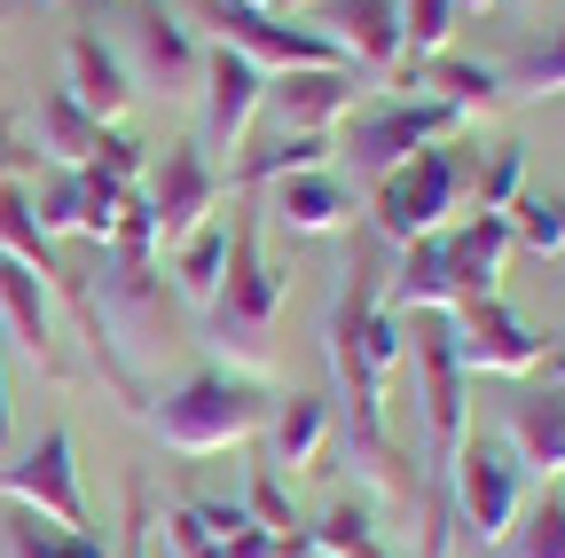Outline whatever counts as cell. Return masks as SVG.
Segmentation results:
<instances>
[{
    "mask_svg": "<svg viewBox=\"0 0 565 558\" xmlns=\"http://www.w3.org/2000/svg\"><path fill=\"white\" fill-rule=\"evenodd\" d=\"M95 134H103V126L71 103L63 87L40 95V158H55V173H79V166L95 158Z\"/></svg>",
    "mask_w": 565,
    "mask_h": 558,
    "instance_id": "cell-22",
    "label": "cell"
},
{
    "mask_svg": "<svg viewBox=\"0 0 565 558\" xmlns=\"http://www.w3.org/2000/svg\"><path fill=\"white\" fill-rule=\"evenodd\" d=\"M166 550H173V558H221V535L196 519V504H173V512H166Z\"/></svg>",
    "mask_w": 565,
    "mask_h": 558,
    "instance_id": "cell-35",
    "label": "cell"
},
{
    "mask_svg": "<svg viewBox=\"0 0 565 558\" xmlns=\"http://www.w3.org/2000/svg\"><path fill=\"white\" fill-rule=\"evenodd\" d=\"M519 189H526V173H519V143H503V150L487 158V181H479V204H471V213H511Z\"/></svg>",
    "mask_w": 565,
    "mask_h": 558,
    "instance_id": "cell-34",
    "label": "cell"
},
{
    "mask_svg": "<svg viewBox=\"0 0 565 558\" xmlns=\"http://www.w3.org/2000/svg\"><path fill=\"white\" fill-rule=\"evenodd\" d=\"M196 95H204L196 150H204V158H212V150H244V134H252V118H259V95H267V72H259L252 55H236V48L212 40V48H204Z\"/></svg>",
    "mask_w": 565,
    "mask_h": 558,
    "instance_id": "cell-9",
    "label": "cell"
},
{
    "mask_svg": "<svg viewBox=\"0 0 565 558\" xmlns=\"http://www.w3.org/2000/svg\"><path fill=\"white\" fill-rule=\"evenodd\" d=\"M267 417H275V401H267L252 378H236V370H196V378H181L166 401H150V425H158V441H166L173 456L244 449V441L267 433Z\"/></svg>",
    "mask_w": 565,
    "mask_h": 558,
    "instance_id": "cell-2",
    "label": "cell"
},
{
    "mask_svg": "<svg viewBox=\"0 0 565 558\" xmlns=\"http://www.w3.org/2000/svg\"><path fill=\"white\" fill-rule=\"evenodd\" d=\"M221 558H282V535L244 527V535H228V543H221Z\"/></svg>",
    "mask_w": 565,
    "mask_h": 558,
    "instance_id": "cell-38",
    "label": "cell"
},
{
    "mask_svg": "<svg viewBox=\"0 0 565 558\" xmlns=\"http://www.w3.org/2000/svg\"><path fill=\"white\" fill-rule=\"evenodd\" d=\"M0 252L24 260V267H40V275H55V244H47V229L32 221V197H24L17 181H0Z\"/></svg>",
    "mask_w": 565,
    "mask_h": 558,
    "instance_id": "cell-24",
    "label": "cell"
},
{
    "mask_svg": "<svg viewBox=\"0 0 565 558\" xmlns=\"http://www.w3.org/2000/svg\"><path fill=\"white\" fill-rule=\"evenodd\" d=\"M307 543H315V558H353L377 543V519H370V504H330V519L307 527Z\"/></svg>",
    "mask_w": 565,
    "mask_h": 558,
    "instance_id": "cell-31",
    "label": "cell"
},
{
    "mask_svg": "<svg viewBox=\"0 0 565 558\" xmlns=\"http://www.w3.org/2000/svg\"><path fill=\"white\" fill-rule=\"evenodd\" d=\"M463 9H494V0H456V17H463Z\"/></svg>",
    "mask_w": 565,
    "mask_h": 558,
    "instance_id": "cell-42",
    "label": "cell"
},
{
    "mask_svg": "<svg viewBox=\"0 0 565 558\" xmlns=\"http://www.w3.org/2000/svg\"><path fill=\"white\" fill-rule=\"evenodd\" d=\"M511 244H526V252H565V197H542V189H519V204H511Z\"/></svg>",
    "mask_w": 565,
    "mask_h": 558,
    "instance_id": "cell-26",
    "label": "cell"
},
{
    "mask_svg": "<svg viewBox=\"0 0 565 558\" xmlns=\"http://www.w3.org/2000/svg\"><path fill=\"white\" fill-rule=\"evenodd\" d=\"M322 40H338V55L353 63L362 80H393L401 63H408V40H401V0H330Z\"/></svg>",
    "mask_w": 565,
    "mask_h": 558,
    "instance_id": "cell-10",
    "label": "cell"
},
{
    "mask_svg": "<svg viewBox=\"0 0 565 558\" xmlns=\"http://www.w3.org/2000/svg\"><path fill=\"white\" fill-rule=\"evenodd\" d=\"M353 103H362V72H282L259 95L275 134H330Z\"/></svg>",
    "mask_w": 565,
    "mask_h": 558,
    "instance_id": "cell-12",
    "label": "cell"
},
{
    "mask_svg": "<svg viewBox=\"0 0 565 558\" xmlns=\"http://www.w3.org/2000/svg\"><path fill=\"white\" fill-rule=\"evenodd\" d=\"M9 441H17V417H9V370H0V456H9Z\"/></svg>",
    "mask_w": 565,
    "mask_h": 558,
    "instance_id": "cell-40",
    "label": "cell"
},
{
    "mask_svg": "<svg viewBox=\"0 0 565 558\" xmlns=\"http://www.w3.org/2000/svg\"><path fill=\"white\" fill-rule=\"evenodd\" d=\"M0 323H9V338L24 346V355H32L47 378H63V346H55L47 275H40V267H24V260H9V252H0Z\"/></svg>",
    "mask_w": 565,
    "mask_h": 558,
    "instance_id": "cell-17",
    "label": "cell"
},
{
    "mask_svg": "<svg viewBox=\"0 0 565 558\" xmlns=\"http://www.w3.org/2000/svg\"><path fill=\"white\" fill-rule=\"evenodd\" d=\"M126 40H134L141 80H158V87L204 80V40H196V24L173 17V9H158V0H126Z\"/></svg>",
    "mask_w": 565,
    "mask_h": 558,
    "instance_id": "cell-13",
    "label": "cell"
},
{
    "mask_svg": "<svg viewBox=\"0 0 565 558\" xmlns=\"http://www.w3.org/2000/svg\"><path fill=\"white\" fill-rule=\"evenodd\" d=\"M424 95H433L440 110H456L463 126H479V118H494L511 103L503 72H494V63H463V55H433V63H424Z\"/></svg>",
    "mask_w": 565,
    "mask_h": 558,
    "instance_id": "cell-19",
    "label": "cell"
},
{
    "mask_svg": "<svg viewBox=\"0 0 565 558\" xmlns=\"http://www.w3.org/2000/svg\"><path fill=\"white\" fill-rule=\"evenodd\" d=\"M204 17H212V32H221V48L252 55L267 80H282V72H353V63L338 55V40H322L299 17H259V9H244V0H204Z\"/></svg>",
    "mask_w": 565,
    "mask_h": 558,
    "instance_id": "cell-6",
    "label": "cell"
},
{
    "mask_svg": "<svg viewBox=\"0 0 565 558\" xmlns=\"http://www.w3.org/2000/svg\"><path fill=\"white\" fill-rule=\"evenodd\" d=\"M63 95L79 103L95 126H118L134 110V72H126V55L103 40V32H71L63 48Z\"/></svg>",
    "mask_w": 565,
    "mask_h": 558,
    "instance_id": "cell-15",
    "label": "cell"
},
{
    "mask_svg": "<svg viewBox=\"0 0 565 558\" xmlns=\"http://www.w3.org/2000/svg\"><path fill=\"white\" fill-rule=\"evenodd\" d=\"M448 338H456V362L463 378H534L542 370V330H526L503 299H463L448 307Z\"/></svg>",
    "mask_w": 565,
    "mask_h": 558,
    "instance_id": "cell-8",
    "label": "cell"
},
{
    "mask_svg": "<svg viewBox=\"0 0 565 558\" xmlns=\"http://www.w3.org/2000/svg\"><path fill=\"white\" fill-rule=\"evenodd\" d=\"M32 221L47 229V244L55 236H79V173H55L47 197H32Z\"/></svg>",
    "mask_w": 565,
    "mask_h": 558,
    "instance_id": "cell-33",
    "label": "cell"
},
{
    "mask_svg": "<svg viewBox=\"0 0 565 558\" xmlns=\"http://www.w3.org/2000/svg\"><path fill=\"white\" fill-rule=\"evenodd\" d=\"M0 496H9L17 512L63 527V535H87V496H79V441H71L63 425L40 433L17 464H0Z\"/></svg>",
    "mask_w": 565,
    "mask_h": 558,
    "instance_id": "cell-7",
    "label": "cell"
},
{
    "mask_svg": "<svg viewBox=\"0 0 565 558\" xmlns=\"http://www.w3.org/2000/svg\"><path fill=\"white\" fill-rule=\"evenodd\" d=\"M448 504H456V519L471 527L479 550H503L511 527H519V456L487 433H463V449L448 464Z\"/></svg>",
    "mask_w": 565,
    "mask_h": 558,
    "instance_id": "cell-4",
    "label": "cell"
},
{
    "mask_svg": "<svg viewBox=\"0 0 565 558\" xmlns=\"http://www.w3.org/2000/svg\"><path fill=\"white\" fill-rule=\"evenodd\" d=\"M503 87H511V95H565V24H557V32H542V40L511 63Z\"/></svg>",
    "mask_w": 565,
    "mask_h": 558,
    "instance_id": "cell-28",
    "label": "cell"
},
{
    "mask_svg": "<svg viewBox=\"0 0 565 558\" xmlns=\"http://www.w3.org/2000/svg\"><path fill=\"white\" fill-rule=\"evenodd\" d=\"M503 260H511V221H503V213H463L456 229H440V267H448L456 307H463V299H494Z\"/></svg>",
    "mask_w": 565,
    "mask_h": 558,
    "instance_id": "cell-16",
    "label": "cell"
},
{
    "mask_svg": "<svg viewBox=\"0 0 565 558\" xmlns=\"http://www.w3.org/2000/svg\"><path fill=\"white\" fill-rule=\"evenodd\" d=\"M542 386H565V338L542 346Z\"/></svg>",
    "mask_w": 565,
    "mask_h": 558,
    "instance_id": "cell-39",
    "label": "cell"
},
{
    "mask_svg": "<svg viewBox=\"0 0 565 558\" xmlns=\"http://www.w3.org/2000/svg\"><path fill=\"white\" fill-rule=\"evenodd\" d=\"M118 213H126V181H110L103 166H79V236H87L95 252H110Z\"/></svg>",
    "mask_w": 565,
    "mask_h": 558,
    "instance_id": "cell-25",
    "label": "cell"
},
{
    "mask_svg": "<svg viewBox=\"0 0 565 558\" xmlns=\"http://www.w3.org/2000/svg\"><path fill=\"white\" fill-rule=\"evenodd\" d=\"M87 166H103V173L126 181V189H141V143H134V134H118V126L95 134V158H87Z\"/></svg>",
    "mask_w": 565,
    "mask_h": 558,
    "instance_id": "cell-36",
    "label": "cell"
},
{
    "mask_svg": "<svg viewBox=\"0 0 565 558\" xmlns=\"http://www.w3.org/2000/svg\"><path fill=\"white\" fill-rule=\"evenodd\" d=\"M221 275H228V221H204L189 244H173V299H189V307H212Z\"/></svg>",
    "mask_w": 565,
    "mask_h": 558,
    "instance_id": "cell-21",
    "label": "cell"
},
{
    "mask_svg": "<svg viewBox=\"0 0 565 558\" xmlns=\"http://www.w3.org/2000/svg\"><path fill=\"white\" fill-rule=\"evenodd\" d=\"M503 433H511L519 472L557 480V472H565V386H526V393H511Z\"/></svg>",
    "mask_w": 565,
    "mask_h": 558,
    "instance_id": "cell-18",
    "label": "cell"
},
{
    "mask_svg": "<svg viewBox=\"0 0 565 558\" xmlns=\"http://www.w3.org/2000/svg\"><path fill=\"white\" fill-rule=\"evenodd\" d=\"M150 213H158V244H189L212 213H221V173L196 143H173L166 166H158V189H150Z\"/></svg>",
    "mask_w": 565,
    "mask_h": 558,
    "instance_id": "cell-11",
    "label": "cell"
},
{
    "mask_svg": "<svg viewBox=\"0 0 565 558\" xmlns=\"http://www.w3.org/2000/svg\"><path fill=\"white\" fill-rule=\"evenodd\" d=\"M322 441H330V401L322 393H291V401H275V417H267V472H315L322 464Z\"/></svg>",
    "mask_w": 565,
    "mask_h": 558,
    "instance_id": "cell-20",
    "label": "cell"
},
{
    "mask_svg": "<svg viewBox=\"0 0 565 558\" xmlns=\"http://www.w3.org/2000/svg\"><path fill=\"white\" fill-rule=\"evenodd\" d=\"M275 307H282V275L259 252V221L236 213L228 221V275L204 307V346H212V370H236V378H267L275 370Z\"/></svg>",
    "mask_w": 565,
    "mask_h": 558,
    "instance_id": "cell-1",
    "label": "cell"
},
{
    "mask_svg": "<svg viewBox=\"0 0 565 558\" xmlns=\"http://www.w3.org/2000/svg\"><path fill=\"white\" fill-rule=\"evenodd\" d=\"M503 550H511V558H565V496H557V487H542V504L511 527Z\"/></svg>",
    "mask_w": 565,
    "mask_h": 558,
    "instance_id": "cell-29",
    "label": "cell"
},
{
    "mask_svg": "<svg viewBox=\"0 0 565 558\" xmlns=\"http://www.w3.org/2000/svg\"><path fill=\"white\" fill-rule=\"evenodd\" d=\"M463 134V118L456 110H440L433 95H416V103H385V110H370V118H353V134L338 143V158L353 166V181H385V173H401L416 150H433V143H456Z\"/></svg>",
    "mask_w": 565,
    "mask_h": 558,
    "instance_id": "cell-5",
    "label": "cell"
},
{
    "mask_svg": "<svg viewBox=\"0 0 565 558\" xmlns=\"http://www.w3.org/2000/svg\"><path fill=\"white\" fill-rule=\"evenodd\" d=\"M330 158H338L330 134H267V143L244 158V189H267V181H282V173H315V166H330Z\"/></svg>",
    "mask_w": 565,
    "mask_h": 558,
    "instance_id": "cell-23",
    "label": "cell"
},
{
    "mask_svg": "<svg viewBox=\"0 0 565 558\" xmlns=\"http://www.w3.org/2000/svg\"><path fill=\"white\" fill-rule=\"evenodd\" d=\"M244 9H259V17H291V9H307V0H244Z\"/></svg>",
    "mask_w": 565,
    "mask_h": 558,
    "instance_id": "cell-41",
    "label": "cell"
},
{
    "mask_svg": "<svg viewBox=\"0 0 565 558\" xmlns=\"http://www.w3.org/2000/svg\"><path fill=\"white\" fill-rule=\"evenodd\" d=\"M150 527H158V519H150V487L134 480V487H126V558H150Z\"/></svg>",
    "mask_w": 565,
    "mask_h": 558,
    "instance_id": "cell-37",
    "label": "cell"
},
{
    "mask_svg": "<svg viewBox=\"0 0 565 558\" xmlns=\"http://www.w3.org/2000/svg\"><path fill=\"white\" fill-rule=\"evenodd\" d=\"M345 221H353V189H345L330 166L267 181V229H275V236L307 244V236H338Z\"/></svg>",
    "mask_w": 565,
    "mask_h": 558,
    "instance_id": "cell-14",
    "label": "cell"
},
{
    "mask_svg": "<svg viewBox=\"0 0 565 558\" xmlns=\"http://www.w3.org/2000/svg\"><path fill=\"white\" fill-rule=\"evenodd\" d=\"M9 558H110V550H103L95 535H63V527L17 512V519H9Z\"/></svg>",
    "mask_w": 565,
    "mask_h": 558,
    "instance_id": "cell-27",
    "label": "cell"
},
{
    "mask_svg": "<svg viewBox=\"0 0 565 558\" xmlns=\"http://www.w3.org/2000/svg\"><path fill=\"white\" fill-rule=\"evenodd\" d=\"M456 197H463V158L456 143H433V150H416L401 173L377 181V236L385 244H416V236H440L448 213H456Z\"/></svg>",
    "mask_w": 565,
    "mask_h": 558,
    "instance_id": "cell-3",
    "label": "cell"
},
{
    "mask_svg": "<svg viewBox=\"0 0 565 558\" xmlns=\"http://www.w3.org/2000/svg\"><path fill=\"white\" fill-rule=\"evenodd\" d=\"M448 32H456V0H401V40L416 63L448 55Z\"/></svg>",
    "mask_w": 565,
    "mask_h": 558,
    "instance_id": "cell-30",
    "label": "cell"
},
{
    "mask_svg": "<svg viewBox=\"0 0 565 558\" xmlns=\"http://www.w3.org/2000/svg\"><path fill=\"white\" fill-rule=\"evenodd\" d=\"M244 512H252V527H267V535H291L299 519H291V496H282V472H267V464H252V480H244Z\"/></svg>",
    "mask_w": 565,
    "mask_h": 558,
    "instance_id": "cell-32",
    "label": "cell"
}]
</instances>
